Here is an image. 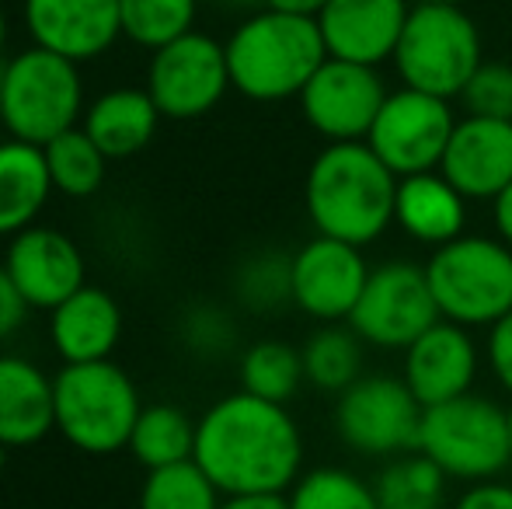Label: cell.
Returning a JSON list of instances; mask_svg holds the SVG:
<instances>
[{
    "instance_id": "obj_7",
    "label": "cell",
    "mask_w": 512,
    "mask_h": 509,
    "mask_svg": "<svg viewBox=\"0 0 512 509\" xmlns=\"http://www.w3.org/2000/svg\"><path fill=\"white\" fill-rule=\"evenodd\" d=\"M84 109V84L77 63L35 46L4 63L0 123L14 140L46 147L77 126Z\"/></svg>"
},
{
    "instance_id": "obj_47",
    "label": "cell",
    "mask_w": 512,
    "mask_h": 509,
    "mask_svg": "<svg viewBox=\"0 0 512 509\" xmlns=\"http://www.w3.org/2000/svg\"><path fill=\"white\" fill-rule=\"evenodd\" d=\"M509 447H512V405H509Z\"/></svg>"
},
{
    "instance_id": "obj_21",
    "label": "cell",
    "mask_w": 512,
    "mask_h": 509,
    "mask_svg": "<svg viewBox=\"0 0 512 509\" xmlns=\"http://www.w3.org/2000/svg\"><path fill=\"white\" fill-rule=\"evenodd\" d=\"M53 429V377L25 356L0 353V443L35 447Z\"/></svg>"
},
{
    "instance_id": "obj_8",
    "label": "cell",
    "mask_w": 512,
    "mask_h": 509,
    "mask_svg": "<svg viewBox=\"0 0 512 509\" xmlns=\"http://www.w3.org/2000/svg\"><path fill=\"white\" fill-rule=\"evenodd\" d=\"M418 450L460 482H485L512 464L509 408L481 394H460L422 412Z\"/></svg>"
},
{
    "instance_id": "obj_26",
    "label": "cell",
    "mask_w": 512,
    "mask_h": 509,
    "mask_svg": "<svg viewBox=\"0 0 512 509\" xmlns=\"http://www.w3.org/2000/svg\"><path fill=\"white\" fill-rule=\"evenodd\" d=\"M363 346L356 328H345L328 321L324 328H317L314 335L304 342L300 356H304V377L321 391L342 394L345 387H352L363 377Z\"/></svg>"
},
{
    "instance_id": "obj_42",
    "label": "cell",
    "mask_w": 512,
    "mask_h": 509,
    "mask_svg": "<svg viewBox=\"0 0 512 509\" xmlns=\"http://www.w3.org/2000/svg\"><path fill=\"white\" fill-rule=\"evenodd\" d=\"M220 4H227V7H258V4H265V0H220Z\"/></svg>"
},
{
    "instance_id": "obj_23",
    "label": "cell",
    "mask_w": 512,
    "mask_h": 509,
    "mask_svg": "<svg viewBox=\"0 0 512 509\" xmlns=\"http://www.w3.org/2000/svg\"><path fill=\"white\" fill-rule=\"evenodd\" d=\"M53 192L46 150L14 136L0 143V238L32 227Z\"/></svg>"
},
{
    "instance_id": "obj_4",
    "label": "cell",
    "mask_w": 512,
    "mask_h": 509,
    "mask_svg": "<svg viewBox=\"0 0 512 509\" xmlns=\"http://www.w3.org/2000/svg\"><path fill=\"white\" fill-rule=\"evenodd\" d=\"M53 405L56 433L95 457L126 450L143 412L133 377L112 360L63 363L60 374H53Z\"/></svg>"
},
{
    "instance_id": "obj_9",
    "label": "cell",
    "mask_w": 512,
    "mask_h": 509,
    "mask_svg": "<svg viewBox=\"0 0 512 509\" xmlns=\"http://www.w3.org/2000/svg\"><path fill=\"white\" fill-rule=\"evenodd\" d=\"M443 318L432 297L425 265L408 258H391L370 269L363 293L349 314V325L366 346L408 349L422 332Z\"/></svg>"
},
{
    "instance_id": "obj_10",
    "label": "cell",
    "mask_w": 512,
    "mask_h": 509,
    "mask_svg": "<svg viewBox=\"0 0 512 509\" xmlns=\"http://www.w3.org/2000/svg\"><path fill=\"white\" fill-rule=\"evenodd\" d=\"M422 412V401L411 394L405 377L363 374L338 394L335 429L359 454H408V450H418Z\"/></svg>"
},
{
    "instance_id": "obj_30",
    "label": "cell",
    "mask_w": 512,
    "mask_h": 509,
    "mask_svg": "<svg viewBox=\"0 0 512 509\" xmlns=\"http://www.w3.org/2000/svg\"><path fill=\"white\" fill-rule=\"evenodd\" d=\"M234 290L237 300L255 314H272L293 304V255L279 248L248 255L234 272Z\"/></svg>"
},
{
    "instance_id": "obj_12",
    "label": "cell",
    "mask_w": 512,
    "mask_h": 509,
    "mask_svg": "<svg viewBox=\"0 0 512 509\" xmlns=\"http://www.w3.org/2000/svg\"><path fill=\"white\" fill-rule=\"evenodd\" d=\"M453 126H457V119H453V109L446 98L401 88L384 98L366 143L394 175L408 178L418 175V171L439 168L446 143L453 136Z\"/></svg>"
},
{
    "instance_id": "obj_32",
    "label": "cell",
    "mask_w": 512,
    "mask_h": 509,
    "mask_svg": "<svg viewBox=\"0 0 512 509\" xmlns=\"http://www.w3.org/2000/svg\"><path fill=\"white\" fill-rule=\"evenodd\" d=\"M290 509H380L370 482L345 468H314L290 489Z\"/></svg>"
},
{
    "instance_id": "obj_19",
    "label": "cell",
    "mask_w": 512,
    "mask_h": 509,
    "mask_svg": "<svg viewBox=\"0 0 512 509\" xmlns=\"http://www.w3.org/2000/svg\"><path fill=\"white\" fill-rule=\"evenodd\" d=\"M439 171L467 199H495L512 182V119H457Z\"/></svg>"
},
{
    "instance_id": "obj_45",
    "label": "cell",
    "mask_w": 512,
    "mask_h": 509,
    "mask_svg": "<svg viewBox=\"0 0 512 509\" xmlns=\"http://www.w3.org/2000/svg\"><path fill=\"white\" fill-rule=\"evenodd\" d=\"M4 464H7V447L0 443V478H4Z\"/></svg>"
},
{
    "instance_id": "obj_20",
    "label": "cell",
    "mask_w": 512,
    "mask_h": 509,
    "mask_svg": "<svg viewBox=\"0 0 512 509\" xmlns=\"http://www.w3.org/2000/svg\"><path fill=\"white\" fill-rule=\"evenodd\" d=\"M49 339L63 363L112 360L122 339V307L102 286L84 283L74 297L49 311Z\"/></svg>"
},
{
    "instance_id": "obj_39",
    "label": "cell",
    "mask_w": 512,
    "mask_h": 509,
    "mask_svg": "<svg viewBox=\"0 0 512 509\" xmlns=\"http://www.w3.org/2000/svg\"><path fill=\"white\" fill-rule=\"evenodd\" d=\"M220 509H290L286 492H244V496H223Z\"/></svg>"
},
{
    "instance_id": "obj_6",
    "label": "cell",
    "mask_w": 512,
    "mask_h": 509,
    "mask_svg": "<svg viewBox=\"0 0 512 509\" xmlns=\"http://www.w3.org/2000/svg\"><path fill=\"white\" fill-rule=\"evenodd\" d=\"M481 32L457 4H415L394 49V67L405 88L436 98H460L481 67Z\"/></svg>"
},
{
    "instance_id": "obj_13",
    "label": "cell",
    "mask_w": 512,
    "mask_h": 509,
    "mask_svg": "<svg viewBox=\"0 0 512 509\" xmlns=\"http://www.w3.org/2000/svg\"><path fill=\"white\" fill-rule=\"evenodd\" d=\"M387 95L391 91L384 88L377 67L328 56L300 91V112L328 143L366 140Z\"/></svg>"
},
{
    "instance_id": "obj_5",
    "label": "cell",
    "mask_w": 512,
    "mask_h": 509,
    "mask_svg": "<svg viewBox=\"0 0 512 509\" xmlns=\"http://www.w3.org/2000/svg\"><path fill=\"white\" fill-rule=\"evenodd\" d=\"M425 276L446 321L492 328L512 311V248L502 238L460 234L432 252Z\"/></svg>"
},
{
    "instance_id": "obj_44",
    "label": "cell",
    "mask_w": 512,
    "mask_h": 509,
    "mask_svg": "<svg viewBox=\"0 0 512 509\" xmlns=\"http://www.w3.org/2000/svg\"><path fill=\"white\" fill-rule=\"evenodd\" d=\"M408 4L411 7H415V4H457V0H408Z\"/></svg>"
},
{
    "instance_id": "obj_40",
    "label": "cell",
    "mask_w": 512,
    "mask_h": 509,
    "mask_svg": "<svg viewBox=\"0 0 512 509\" xmlns=\"http://www.w3.org/2000/svg\"><path fill=\"white\" fill-rule=\"evenodd\" d=\"M492 224H495V234L512 248V182L492 199Z\"/></svg>"
},
{
    "instance_id": "obj_33",
    "label": "cell",
    "mask_w": 512,
    "mask_h": 509,
    "mask_svg": "<svg viewBox=\"0 0 512 509\" xmlns=\"http://www.w3.org/2000/svg\"><path fill=\"white\" fill-rule=\"evenodd\" d=\"M122 32L147 49H161L192 32L196 0H119Z\"/></svg>"
},
{
    "instance_id": "obj_36",
    "label": "cell",
    "mask_w": 512,
    "mask_h": 509,
    "mask_svg": "<svg viewBox=\"0 0 512 509\" xmlns=\"http://www.w3.org/2000/svg\"><path fill=\"white\" fill-rule=\"evenodd\" d=\"M488 367H492L495 381L512 394V311L502 314L492 328H488Z\"/></svg>"
},
{
    "instance_id": "obj_14",
    "label": "cell",
    "mask_w": 512,
    "mask_h": 509,
    "mask_svg": "<svg viewBox=\"0 0 512 509\" xmlns=\"http://www.w3.org/2000/svg\"><path fill=\"white\" fill-rule=\"evenodd\" d=\"M4 269L28 307L53 311L88 283V265L70 234L56 227H25L14 234L4 255Z\"/></svg>"
},
{
    "instance_id": "obj_38",
    "label": "cell",
    "mask_w": 512,
    "mask_h": 509,
    "mask_svg": "<svg viewBox=\"0 0 512 509\" xmlns=\"http://www.w3.org/2000/svg\"><path fill=\"white\" fill-rule=\"evenodd\" d=\"M453 509H512V485L485 478V482H474L464 496L453 503Z\"/></svg>"
},
{
    "instance_id": "obj_46",
    "label": "cell",
    "mask_w": 512,
    "mask_h": 509,
    "mask_svg": "<svg viewBox=\"0 0 512 509\" xmlns=\"http://www.w3.org/2000/svg\"><path fill=\"white\" fill-rule=\"evenodd\" d=\"M0 95H4V63H0Z\"/></svg>"
},
{
    "instance_id": "obj_3",
    "label": "cell",
    "mask_w": 512,
    "mask_h": 509,
    "mask_svg": "<svg viewBox=\"0 0 512 509\" xmlns=\"http://www.w3.org/2000/svg\"><path fill=\"white\" fill-rule=\"evenodd\" d=\"M328 60L317 18L272 11L251 14L227 42L230 84L251 102L300 98L317 67Z\"/></svg>"
},
{
    "instance_id": "obj_16",
    "label": "cell",
    "mask_w": 512,
    "mask_h": 509,
    "mask_svg": "<svg viewBox=\"0 0 512 509\" xmlns=\"http://www.w3.org/2000/svg\"><path fill=\"white\" fill-rule=\"evenodd\" d=\"M408 14V0H328L317 14V28L328 56L380 67L394 60Z\"/></svg>"
},
{
    "instance_id": "obj_1",
    "label": "cell",
    "mask_w": 512,
    "mask_h": 509,
    "mask_svg": "<svg viewBox=\"0 0 512 509\" xmlns=\"http://www.w3.org/2000/svg\"><path fill=\"white\" fill-rule=\"evenodd\" d=\"M196 464L223 496L286 492L300 478L304 436L286 405L237 391L199 419Z\"/></svg>"
},
{
    "instance_id": "obj_35",
    "label": "cell",
    "mask_w": 512,
    "mask_h": 509,
    "mask_svg": "<svg viewBox=\"0 0 512 509\" xmlns=\"http://www.w3.org/2000/svg\"><path fill=\"white\" fill-rule=\"evenodd\" d=\"M234 339H237V328L223 307L196 304L185 311L182 342L189 353L203 356V360H216V356H227L234 349Z\"/></svg>"
},
{
    "instance_id": "obj_27",
    "label": "cell",
    "mask_w": 512,
    "mask_h": 509,
    "mask_svg": "<svg viewBox=\"0 0 512 509\" xmlns=\"http://www.w3.org/2000/svg\"><path fill=\"white\" fill-rule=\"evenodd\" d=\"M446 475L432 457L422 450L408 457H394L373 482L380 509H443L446 503Z\"/></svg>"
},
{
    "instance_id": "obj_24",
    "label": "cell",
    "mask_w": 512,
    "mask_h": 509,
    "mask_svg": "<svg viewBox=\"0 0 512 509\" xmlns=\"http://www.w3.org/2000/svg\"><path fill=\"white\" fill-rule=\"evenodd\" d=\"M161 119V109L147 88H115L84 112V129L108 161H122V157L140 154L154 140Z\"/></svg>"
},
{
    "instance_id": "obj_43",
    "label": "cell",
    "mask_w": 512,
    "mask_h": 509,
    "mask_svg": "<svg viewBox=\"0 0 512 509\" xmlns=\"http://www.w3.org/2000/svg\"><path fill=\"white\" fill-rule=\"evenodd\" d=\"M4 42H7V21H4V11H0V53H4Z\"/></svg>"
},
{
    "instance_id": "obj_2",
    "label": "cell",
    "mask_w": 512,
    "mask_h": 509,
    "mask_svg": "<svg viewBox=\"0 0 512 509\" xmlns=\"http://www.w3.org/2000/svg\"><path fill=\"white\" fill-rule=\"evenodd\" d=\"M304 203L317 234L363 248L394 224L398 175L366 140L328 143L310 161Z\"/></svg>"
},
{
    "instance_id": "obj_15",
    "label": "cell",
    "mask_w": 512,
    "mask_h": 509,
    "mask_svg": "<svg viewBox=\"0 0 512 509\" xmlns=\"http://www.w3.org/2000/svg\"><path fill=\"white\" fill-rule=\"evenodd\" d=\"M370 279L363 252L338 238H310L293 252V304L317 321H349L359 293Z\"/></svg>"
},
{
    "instance_id": "obj_28",
    "label": "cell",
    "mask_w": 512,
    "mask_h": 509,
    "mask_svg": "<svg viewBox=\"0 0 512 509\" xmlns=\"http://www.w3.org/2000/svg\"><path fill=\"white\" fill-rule=\"evenodd\" d=\"M42 150H46L53 189L63 192V196L88 199L105 185L108 157L102 154V147L91 140L84 126L67 129V133H60L56 140H49Z\"/></svg>"
},
{
    "instance_id": "obj_34",
    "label": "cell",
    "mask_w": 512,
    "mask_h": 509,
    "mask_svg": "<svg viewBox=\"0 0 512 509\" xmlns=\"http://www.w3.org/2000/svg\"><path fill=\"white\" fill-rule=\"evenodd\" d=\"M467 116L512 119V67L509 63H481L467 88L460 91Z\"/></svg>"
},
{
    "instance_id": "obj_11",
    "label": "cell",
    "mask_w": 512,
    "mask_h": 509,
    "mask_svg": "<svg viewBox=\"0 0 512 509\" xmlns=\"http://www.w3.org/2000/svg\"><path fill=\"white\" fill-rule=\"evenodd\" d=\"M230 84L227 46L203 32H185L154 49L147 91L164 119H199L220 105Z\"/></svg>"
},
{
    "instance_id": "obj_31",
    "label": "cell",
    "mask_w": 512,
    "mask_h": 509,
    "mask_svg": "<svg viewBox=\"0 0 512 509\" xmlns=\"http://www.w3.org/2000/svg\"><path fill=\"white\" fill-rule=\"evenodd\" d=\"M223 492L213 478L192 461L147 471L140 489V509H220Z\"/></svg>"
},
{
    "instance_id": "obj_17",
    "label": "cell",
    "mask_w": 512,
    "mask_h": 509,
    "mask_svg": "<svg viewBox=\"0 0 512 509\" xmlns=\"http://www.w3.org/2000/svg\"><path fill=\"white\" fill-rule=\"evenodd\" d=\"M35 46L74 63L102 56L122 32L119 0H25Z\"/></svg>"
},
{
    "instance_id": "obj_37",
    "label": "cell",
    "mask_w": 512,
    "mask_h": 509,
    "mask_svg": "<svg viewBox=\"0 0 512 509\" xmlns=\"http://www.w3.org/2000/svg\"><path fill=\"white\" fill-rule=\"evenodd\" d=\"M28 311H32V307L25 304V297L18 293V286L11 283L7 269L0 265V342H7L21 325H25Z\"/></svg>"
},
{
    "instance_id": "obj_41",
    "label": "cell",
    "mask_w": 512,
    "mask_h": 509,
    "mask_svg": "<svg viewBox=\"0 0 512 509\" xmlns=\"http://www.w3.org/2000/svg\"><path fill=\"white\" fill-rule=\"evenodd\" d=\"M328 0H265V7L272 11H286V14H300V18H317L324 11Z\"/></svg>"
},
{
    "instance_id": "obj_25",
    "label": "cell",
    "mask_w": 512,
    "mask_h": 509,
    "mask_svg": "<svg viewBox=\"0 0 512 509\" xmlns=\"http://www.w3.org/2000/svg\"><path fill=\"white\" fill-rule=\"evenodd\" d=\"M196 426L199 422L189 412H182L178 405H168V401L143 405L126 450L147 471L192 461L196 457Z\"/></svg>"
},
{
    "instance_id": "obj_22",
    "label": "cell",
    "mask_w": 512,
    "mask_h": 509,
    "mask_svg": "<svg viewBox=\"0 0 512 509\" xmlns=\"http://www.w3.org/2000/svg\"><path fill=\"white\" fill-rule=\"evenodd\" d=\"M394 220L411 241L439 248L464 234L467 196L460 189H453V182L439 168L418 171V175L398 178Z\"/></svg>"
},
{
    "instance_id": "obj_29",
    "label": "cell",
    "mask_w": 512,
    "mask_h": 509,
    "mask_svg": "<svg viewBox=\"0 0 512 509\" xmlns=\"http://www.w3.org/2000/svg\"><path fill=\"white\" fill-rule=\"evenodd\" d=\"M304 356L283 339H262L241 356V391L265 401H286L304 384Z\"/></svg>"
},
{
    "instance_id": "obj_18",
    "label": "cell",
    "mask_w": 512,
    "mask_h": 509,
    "mask_svg": "<svg viewBox=\"0 0 512 509\" xmlns=\"http://www.w3.org/2000/svg\"><path fill=\"white\" fill-rule=\"evenodd\" d=\"M474 377H478V346L457 321L439 318L405 349V384L422 401V408L467 394Z\"/></svg>"
}]
</instances>
